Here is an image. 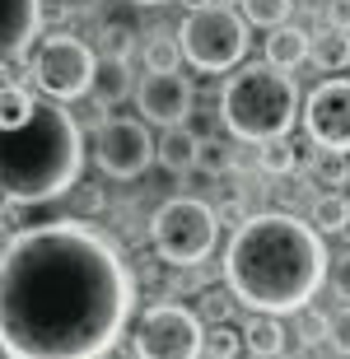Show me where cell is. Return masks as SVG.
I'll return each mask as SVG.
<instances>
[{"instance_id":"obj_13","label":"cell","mask_w":350,"mask_h":359,"mask_svg":"<svg viewBox=\"0 0 350 359\" xmlns=\"http://www.w3.org/2000/svg\"><path fill=\"white\" fill-rule=\"evenodd\" d=\"M285 341H290V332H285V322L276 313H253L243 322V350L253 359H281Z\"/></svg>"},{"instance_id":"obj_19","label":"cell","mask_w":350,"mask_h":359,"mask_svg":"<svg viewBox=\"0 0 350 359\" xmlns=\"http://www.w3.org/2000/svg\"><path fill=\"white\" fill-rule=\"evenodd\" d=\"M257 163H262V173L271 177H290L299 168V145H290L285 135H276V140H262V149H257Z\"/></svg>"},{"instance_id":"obj_16","label":"cell","mask_w":350,"mask_h":359,"mask_svg":"<svg viewBox=\"0 0 350 359\" xmlns=\"http://www.w3.org/2000/svg\"><path fill=\"white\" fill-rule=\"evenodd\" d=\"M126 93H131V70H126V61H103V56H98L89 98H94L98 107H117Z\"/></svg>"},{"instance_id":"obj_33","label":"cell","mask_w":350,"mask_h":359,"mask_svg":"<svg viewBox=\"0 0 350 359\" xmlns=\"http://www.w3.org/2000/svg\"><path fill=\"white\" fill-rule=\"evenodd\" d=\"M341 238L350 243V196H346V219H341Z\"/></svg>"},{"instance_id":"obj_28","label":"cell","mask_w":350,"mask_h":359,"mask_svg":"<svg viewBox=\"0 0 350 359\" xmlns=\"http://www.w3.org/2000/svg\"><path fill=\"white\" fill-rule=\"evenodd\" d=\"M327 285H332L341 299H350V252H341L337 262H327Z\"/></svg>"},{"instance_id":"obj_27","label":"cell","mask_w":350,"mask_h":359,"mask_svg":"<svg viewBox=\"0 0 350 359\" xmlns=\"http://www.w3.org/2000/svg\"><path fill=\"white\" fill-rule=\"evenodd\" d=\"M327 346L337 350L341 359H350V308H341V313L327 318Z\"/></svg>"},{"instance_id":"obj_12","label":"cell","mask_w":350,"mask_h":359,"mask_svg":"<svg viewBox=\"0 0 350 359\" xmlns=\"http://www.w3.org/2000/svg\"><path fill=\"white\" fill-rule=\"evenodd\" d=\"M42 0H0V66H10L42 33Z\"/></svg>"},{"instance_id":"obj_9","label":"cell","mask_w":350,"mask_h":359,"mask_svg":"<svg viewBox=\"0 0 350 359\" xmlns=\"http://www.w3.org/2000/svg\"><path fill=\"white\" fill-rule=\"evenodd\" d=\"M94 159L108 177L131 182L154 163V140H149V126L140 117H112L98 126L94 135Z\"/></svg>"},{"instance_id":"obj_7","label":"cell","mask_w":350,"mask_h":359,"mask_svg":"<svg viewBox=\"0 0 350 359\" xmlns=\"http://www.w3.org/2000/svg\"><path fill=\"white\" fill-rule=\"evenodd\" d=\"M94 66H98V56L84 38L52 33V38L38 42V52L28 61V84L42 89L47 98H56V103H75V98H89Z\"/></svg>"},{"instance_id":"obj_1","label":"cell","mask_w":350,"mask_h":359,"mask_svg":"<svg viewBox=\"0 0 350 359\" xmlns=\"http://www.w3.org/2000/svg\"><path fill=\"white\" fill-rule=\"evenodd\" d=\"M131 276L84 219L24 229L0 248V355L108 359L131 318Z\"/></svg>"},{"instance_id":"obj_3","label":"cell","mask_w":350,"mask_h":359,"mask_svg":"<svg viewBox=\"0 0 350 359\" xmlns=\"http://www.w3.org/2000/svg\"><path fill=\"white\" fill-rule=\"evenodd\" d=\"M84 168L75 112L56 98H33L28 84H0V196L14 205L66 196Z\"/></svg>"},{"instance_id":"obj_31","label":"cell","mask_w":350,"mask_h":359,"mask_svg":"<svg viewBox=\"0 0 350 359\" xmlns=\"http://www.w3.org/2000/svg\"><path fill=\"white\" fill-rule=\"evenodd\" d=\"M327 28L350 33V0H327Z\"/></svg>"},{"instance_id":"obj_24","label":"cell","mask_w":350,"mask_h":359,"mask_svg":"<svg viewBox=\"0 0 350 359\" xmlns=\"http://www.w3.org/2000/svg\"><path fill=\"white\" fill-rule=\"evenodd\" d=\"M229 163H234V154H229L224 140H215V135H210V140H196V163H191V168H201L206 177H224Z\"/></svg>"},{"instance_id":"obj_11","label":"cell","mask_w":350,"mask_h":359,"mask_svg":"<svg viewBox=\"0 0 350 359\" xmlns=\"http://www.w3.org/2000/svg\"><path fill=\"white\" fill-rule=\"evenodd\" d=\"M191 103H196V93L177 70H145V80L135 89L140 121L149 126H182L191 117Z\"/></svg>"},{"instance_id":"obj_5","label":"cell","mask_w":350,"mask_h":359,"mask_svg":"<svg viewBox=\"0 0 350 359\" xmlns=\"http://www.w3.org/2000/svg\"><path fill=\"white\" fill-rule=\"evenodd\" d=\"M177 52L182 61L206 75H220V70H234L248 56V24L243 14H234L229 5H191L177 24Z\"/></svg>"},{"instance_id":"obj_22","label":"cell","mask_w":350,"mask_h":359,"mask_svg":"<svg viewBox=\"0 0 350 359\" xmlns=\"http://www.w3.org/2000/svg\"><path fill=\"white\" fill-rule=\"evenodd\" d=\"M341 219H346V196L341 191H323L309 210V224L318 233H341Z\"/></svg>"},{"instance_id":"obj_29","label":"cell","mask_w":350,"mask_h":359,"mask_svg":"<svg viewBox=\"0 0 350 359\" xmlns=\"http://www.w3.org/2000/svg\"><path fill=\"white\" fill-rule=\"evenodd\" d=\"M299 332H304V341H327V318L323 313H313V308H299Z\"/></svg>"},{"instance_id":"obj_23","label":"cell","mask_w":350,"mask_h":359,"mask_svg":"<svg viewBox=\"0 0 350 359\" xmlns=\"http://www.w3.org/2000/svg\"><path fill=\"white\" fill-rule=\"evenodd\" d=\"M201 355H210V359H238L243 355V332H234L229 322H215V327L206 332V341H201Z\"/></svg>"},{"instance_id":"obj_2","label":"cell","mask_w":350,"mask_h":359,"mask_svg":"<svg viewBox=\"0 0 350 359\" xmlns=\"http://www.w3.org/2000/svg\"><path fill=\"white\" fill-rule=\"evenodd\" d=\"M323 233L285 210L248 215L224 248V285L253 313H299L327 280Z\"/></svg>"},{"instance_id":"obj_4","label":"cell","mask_w":350,"mask_h":359,"mask_svg":"<svg viewBox=\"0 0 350 359\" xmlns=\"http://www.w3.org/2000/svg\"><path fill=\"white\" fill-rule=\"evenodd\" d=\"M220 121L234 140L262 145L276 135H290L299 121V89L285 70L257 61V66L234 70L220 89Z\"/></svg>"},{"instance_id":"obj_30","label":"cell","mask_w":350,"mask_h":359,"mask_svg":"<svg viewBox=\"0 0 350 359\" xmlns=\"http://www.w3.org/2000/svg\"><path fill=\"white\" fill-rule=\"evenodd\" d=\"M70 191H75V210H80V215H94V210H103V191H98V187H89V182H75Z\"/></svg>"},{"instance_id":"obj_10","label":"cell","mask_w":350,"mask_h":359,"mask_svg":"<svg viewBox=\"0 0 350 359\" xmlns=\"http://www.w3.org/2000/svg\"><path fill=\"white\" fill-rule=\"evenodd\" d=\"M304 131L318 149L350 154V80L332 75L304 98Z\"/></svg>"},{"instance_id":"obj_25","label":"cell","mask_w":350,"mask_h":359,"mask_svg":"<svg viewBox=\"0 0 350 359\" xmlns=\"http://www.w3.org/2000/svg\"><path fill=\"white\" fill-rule=\"evenodd\" d=\"M182 66V52H177V38L168 33H154L145 42V70H177Z\"/></svg>"},{"instance_id":"obj_15","label":"cell","mask_w":350,"mask_h":359,"mask_svg":"<svg viewBox=\"0 0 350 359\" xmlns=\"http://www.w3.org/2000/svg\"><path fill=\"white\" fill-rule=\"evenodd\" d=\"M196 140H201V135H191L187 121H182V126H163V135L154 140V159H159L168 173H187L191 163H196Z\"/></svg>"},{"instance_id":"obj_18","label":"cell","mask_w":350,"mask_h":359,"mask_svg":"<svg viewBox=\"0 0 350 359\" xmlns=\"http://www.w3.org/2000/svg\"><path fill=\"white\" fill-rule=\"evenodd\" d=\"M309 182H313V187H327V191L350 187V154H337V149H318V154L309 159Z\"/></svg>"},{"instance_id":"obj_32","label":"cell","mask_w":350,"mask_h":359,"mask_svg":"<svg viewBox=\"0 0 350 359\" xmlns=\"http://www.w3.org/2000/svg\"><path fill=\"white\" fill-rule=\"evenodd\" d=\"M94 5H98V0H66V10H75V14H89Z\"/></svg>"},{"instance_id":"obj_14","label":"cell","mask_w":350,"mask_h":359,"mask_svg":"<svg viewBox=\"0 0 350 359\" xmlns=\"http://www.w3.org/2000/svg\"><path fill=\"white\" fill-rule=\"evenodd\" d=\"M309 61V33L295 24H281V28H271V38H267V66L276 70H299Z\"/></svg>"},{"instance_id":"obj_17","label":"cell","mask_w":350,"mask_h":359,"mask_svg":"<svg viewBox=\"0 0 350 359\" xmlns=\"http://www.w3.org/2000/svg\"><path fill=\"white\" fill-rule=\"evenodd\" d=\"M309 61L327 75H341L350 66V33L341 28H323L318 38H309Z\"/></svg>"},{"instance_id":"obj_6","label":"cell","mask_w":350,"mask_h":359,"mask_svg":"<svg viewBox=\"0 0 350 359\" xmlns=\"http://www.w3.org/2000/svg\"><path fill=\"white\" fill-rule=\"evenodd\" d=\"M149 238H154V252L177 271H196L206 257L215 252L220 243V219L215 210L196 196H173L163 201L154 219H149Z\"/></svg>"},{"instance_id":"obj_26","label":"cell","mask_w":350,"mask_h":359,"mask_svg":"<svg viewBox=\"0 0 350 359\" xmlns=\"http://www.w3.org/2000/svg\"><path fill=\"white\" fill-rule=\"evenodd\" d=\"M234 304H238V299H234L229 285H224V290H206V294H201V313H206L210 322H229Z\"/></svg>"},{"instance_id":"obj_20","label":"cell","mask_w":350,"mask_h":359,"mask_svg":"<svg viewBox=\"0 0 350 359\" xmlns=\"http://www.w3.org/2000/svg\"><path fill=\"white\" fill-rule=\"evenodd\" d=\"M243 5V24H253V28H281L290 24V10H295V0H238Z\"/></svg>"},{"instance_id":"obj_21","label":"cell","mask_w":350,"mask_h":359,"mask_svg":"<svg viewBox=\"0 0 350 359\" xmlns=\"http://www.w3.org/2000/svg\"><path fill=\"white\" fill-rule=\"evenodd\" d=\"M98 52H103V61H131V52H135V28L131 24H117V19L98 24Z\"/></svg>"},{"instance_id":"obj_35","label":"cell","mask_w":350,"mask_h":359,"mask_svg":"<svg viewBox=\"0 0 350 359\" xmlns=\"http://www.w3.org/2000/svg\"><path fill=\"white\" fill-rule=\"evenodd\" d=\"M131 5H163V0H131Z\"/></svg>"},{"instance_id":"obj_8","label":"cell","mask_w":350,"mask_h":359,"mask_svg":"<svg viewBox=\"0 0 350 359\" xmlns=\"http://www.w3.org/2000/svg\"><path fill=\"white\" fill-rule=\"evenodd\" d=\"M201 313H191L187 304H154L140 313L131 332L135 359H201Z\"/></svg>"},{"instance_id":"obj_34","label":"cell","mask_w":350,"mask_h":359,"mask_svg":"<svg viewBox=\"0 0 350 359\" xmlns=\"http://www.w3.org/2000/svg\"><path fill=\"white\" fill-rule=\"evenodd\" d=\"M196 5H229V0H196Z\"/></svg>"}]
</instances>
